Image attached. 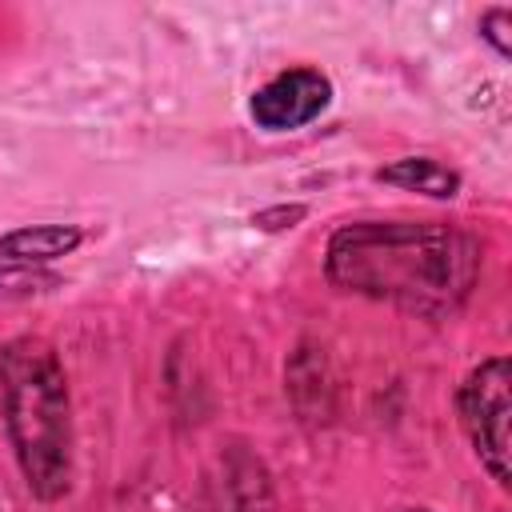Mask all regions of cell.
Segmentation results:
<instances>
[{"instance_id":"cell-1","label":"cell","mask_w":512,"mask_h":512,"mask_svg":"<svg viewBox=\"0 0 512 512\" xmlns=\"http://www.w3.org/2000/svg\"><path fill=\"white\" fill-rule=\"evenodd\" d=\"M480 268V240L448 220H352L324 244V276L332 288L424 320L460 312Z\"/></svg>"},{"instance_id":"cell-2","label":"cell","mask_w":512,"mask_h":512,"mask_svg":"<svg viewBox=\"0 0 512 512\" xmlns=\"http://www.w3.org/2000/svg\"><path fill=\"white\" fill-rule=\"evenodd\" d=\"M0 416L28 492L40 504L64 500L72 488V396L44 336L0 344Z\"/></svg>"},{"instance_id":"cell-3","label":"cell","mask_w":512,"mask_h":512,"mask_svg":"<svg viewBox=\"0 0 512 512\" xmlns=\"http://www.w3.org/2000/svg\"><path fill=\"white\" fill-rule=\"evenodd\" d=\"M512 364L508 356L480 360L456 388V416L472 444V456L488 472L492 484L508 488V412H512Z\"/></svg>"},{"instance_id":"cell-4","label":"cell","mask_w":512,"mask_h":512,"mask_svg":"<svg viewBox=\"0 0 512 512\" xmlns=\"http://www.w3.org/2000/svg\"><path fill=\"white\" fill-rule=\"evenodd\" d=\"M328 104H332V80L312 64H296L268 76L248 96V116L260 132H296L312 124Z\"/></svg>"},{"instance_id":"cell-5","label":"cell","mask_w":512,"mask_h":512,"mask_svg":"<svg viewBox=\"0 0 512 512\" xmlns=\"http://www.w3.org/2000/svg\"><path fill=\"white\" fill-rule=\"evenodd\" d=\"M80 244H84L80 224H20L0 236V264L40 268L60 256H72Z\"/></svg>"},{"instance_id":"cell-6","label":"cell","mask_w":512,"mask_h":512,"mask_svg":"<svg viewBox=\"0 0 512 512\" xmlns=\"http://www.w3.org/2000/svg\"><path fill=\"white\" fill-rule=\"evenodd\" d=\"M376 184H392V188H404L428 200H456L464 188V176L436 156H400L376 168Z\"/></svg>"},{"instance_id":"cell-7","label":"cell","mask_w":512,"mask_h":512,"mask_svg":"<svg viewBox=\"0 0 512 512\" xmlns=\"http://www.w3.org/2000/svg\"><path fill=\"white\" fill-rule=\"evenodd\" d=\"M40 284H56V276H48V272H40V268H12V264H0V300L48 292V288H40Z\"/></svg>"},{"instance_id":"cell-8","label":"cell","mask_w":512,"mask_h":512,"mask_svg":"<svg viewBox=\"0 0 512 512\" xmlns=\"http://www.w3.org/2000/svg\"><path fill=\"white\" fill-rule=\"evenodd\" d=\"M512 8H504V4H496V8H484L480 12V36L492 44V52L500 56V60H508L512 56Z\"/></svg>"},{"instance_id":"cell-9","label":"cell","mask_w":512,"mask_h":512,"mask_svg":"<svg viewBox=\"0 0 512 512\" xmlns=\"http://www.w3.org/2000/svg\"><path fill=\"white\" fill-rule=\"evenodd\" d=\"M304 216H308V204H300V200L296 204H268V208L252 212V228H260V232H288Z\"/></svg>"},{"instance_id":"cell-10","label":"cell","mask_w":512,"mask_h":512,"mask_svg":"<svg viewBox=\"0 0 512 512\" xmlns=\"http://www.w3.org/2000/svg\"><path fill=\"white\" fill-rule=\"evenodd\" d=\"M400 512H432V508H400Z\"/></svg>"}]
</instances>
